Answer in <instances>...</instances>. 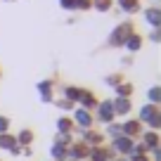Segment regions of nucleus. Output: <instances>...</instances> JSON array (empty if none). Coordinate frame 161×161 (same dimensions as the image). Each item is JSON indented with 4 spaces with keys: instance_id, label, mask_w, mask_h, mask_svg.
I'll return each instance as SVG.
<instances>
[{
    "instance_id": "obj_1",
    "label": "nucleus",
    "mask_w": 161,
    "mask_h": 161,
    "mask_svg": "<svg viewBox=\"0 0 161 161\" xmlns=\"http://www.w3.org/2000/svg\"><path fill=\"white\" fill-rule=\"evenodd\" d=\"M128 38H130V24H123V26L116 29L114 36H111V43H114V45H121V43L128 40Z\"/></svg>"
},
{
    "instance_id": "obj_2",
    "label": "nucleus",
    "mask_w": 161,
    "mask_h": 161,
    "mask_svg": "<svg viewBox=\"0 0 161 161\" xmlns=\"http://www.w3.org/2000/svg\"><path fill=\"white\" fill-rule=\"evenodd\" d=\"M142 119H145V121H149L152 126H159V123H161L159 114H156V107H152V104L142 109Z\"/></svg>"
},
{
    "instance_id": "obj_3",
    "label": "nucleus",
    "mask_w": 161,
    "mask_h": 161,
    "mask_svg": "<svg viewBox=\"0 0 161 161\" xmlns=\"http://www.w3.org/2000/svg\"><path fill=\"white\" fill-rule=\"evenodd\" d=\"M116 149L119 152H123V154H126V152H133V142L128 140V137H116Z\"/></svg>"
},
{
    "instance_id": "obj_4",
    "label": "nucleus",
    "mask_w": 161,
    "mask_h": 161,
    "mask_svg": "<svg viewBox=\"0 0 161 161\" xmlns=\"http://www.w3.org/2000/svg\"><path fill=\"white\" fill-rule=\"evenodd\" d=\"M111 109H114V111H119V114H126V111L130 109V102L121 97V100H116L114 104H111Z\"/></svg>"
},
{
    "instance_id": "obj_5",
    "label": "nucleus",
    "mask_w": 161,
    "mask_h": 161,
    "mask_svg": "<svg viewBox=\"0 0 161 161\" xmlns=\"http://www.w3.org/2000/svg\"><path fill=\"white\" fill-rule=\"evenodd\" d=\"M76 121H78L80 126H90V114L86 109H78L76 111Z\"/></svg>"
},
{
    "instance_id": "obj_6",
    "label": "nucleus",
    "mask_w": 161,
    "mask_h": 161,
    "mask_svg": "<svg viewBox=\"0 0 161 161\" xmlns=\"http://www.w3.org/2000/svg\"><path fill=\"white\" fill-rule=\"evenodd\" d=\"M147 21L154 24V26H159L161 24V12L159 10H147Z\"/></svg>"
},
{
    "instance_id": "obj_7",
    "label": "nucleus",
    "mask_w": 161,
    "mask_h": 161,
    "mask_svg": "<svg viewBox=\"0 0 161 161\" xmlns=\"http://www.w3.org/2000/svg\"><path fill=\"white\" fill-rule=\"evenodd\" d=\"M17 140L12 135H0V147H5V149H14Z\"/></svg>"
},
{
    "instance_id": "obj_8",
    "label": "nucleus",
    "mask_w": 161,
    "mask_h": 161,
    "mask_svg": "<svg viewBox=\"0 0 161 161\" xmlns=\"http://www.w3.org/2000/svg\"><path fill=\"white\" fill-rule=\"evenodd\" d=\"M100 114H102V119H104V121H109L111 116H114V109H111V102H104V104L100 107Z\"/></svg>"
},
{
    "instance_id": "obj_9",
    "label": "nucleus",
    "mask_w": 161,
    "mask_h": 161,
    "mask_svg": "<svg viewBox=\"0 0 161 161\" xmlns=\"http://www.w3.org/2000/svg\"><path fill=\"white\" fill-rule=\"evenodd\" d=\"M121 7L128 12H135L137 10V0H121Z\"/></svg>"
},
{
    "instance_id": "obj_10",
    "label": "nucleus",
    "mask_w": 161,
    "mask_h": 161,
    "mask_svg": "<svg viewBox=\"0 0 161 161\" xmlns=\"http://www.w3.org/2000/svg\"><path fill=\"white\" fill-rule=\"evenodd\" d=\"M123 130H126V135H135L137 133V123L135 121H128L126 126H123Z\"/></svg>"
},
{
    "instance_id": "obj_11",
    "label": "nucleus",
    "mask_w": 161,
    "mask_h": 161,
    "mask_svg": "<svg viewBox=\"0 0 161 161\" xmlns=\"http://www.w3.org/2000/svg\"><path fill=\"white\" fill-rule=\"evenodd\" d=\"M145 142H147V147H156V145H159V137H156L154 133H147V135H145Z\"/></svg>"
},
{
    "instance_id": "obj_12",
    "label": "nucleus",
    "mask_w": 161,
    "mask_h": 161,
    "mask_svg": "<svg viewBox=\"0 0 161 161\" xmlns=\"http://www.w3.org/2000/svg\"><path fill=\"white\" fill-rule=\"evenodd\" d=\"M74 154L78 156V159H83V156H88V147H83V145H76V147H74Z\"/></svg>"
},
{
    "instance_id": "obj_13",
    "label": "nucleus",
    "mask_w": 161,
    "mask_h": 161,
    "mask_svg": "<svg viewBox=\"0 0 161 161\" xmlns=\"http://www.w3.org/2000/svg\"><path fill=\"white\" fill-rule=\"evenodd\" d=\"M128 47H130V50H137V47H140V38H137V36H130V38H128Z\"/></svg>"
},
{
    "instance_id": "obj_14",
    "label": "nucleus",
    "mask_w": 161,
    "mask_h": 161,
    "mask_svg": "<svg viewBox=\"0 0 161 161\" xmlns=\"http://www.w3.org/2000/svg\"><path fill=\"white\" fill-rule=\"evenodd\" d=\"M78 100L83 102V104H92V102H95V100H92V95H88V92H78Z\"/></svg>"
},
{
    "instance_id": "obj_15",
    "label": "nucleus",
    "mask_w": 161,
    "mask_h": 161,
    "mask_svg": "<svg viewBox=\"0 0 161 161\" xmlns=\"http://www.w3.org/2000/svg\"><path fill=\"white\" fill-rule=\"evenodd\" d=\"M92 159H95V161H104L107 159V152L104 149H95V152H92Z\"/></svg>"
},
{
    "instance_id": "obj_16",
    "label": "nucleus",
    "mask_w": 161,
    "mask_h": 161,
    "mask_svg": "<svg viewBox=\"0 0 161 161\" xmlns=\"http://www.w3.org/2000/svg\"><path fill=\"white\" fill-rule=\"evenodd\" d=\"M109 5H111V0H95L97 10H109Z\"/></svg>"
},
{
    "instance_id": "obj_17",
    "label": "nucleus",
    "mask_w": 161,
    "mask_h": 161,
    "mask_svg": "<svg viewBox=\"0 0 161 161\" xmlns=\"http://www.w3.org/2000/svg\"><path fill=\"white\" fill-rule=\"evenodd\" d=\"M40 92H43V97H50V83H40Z\"/></svg>"
},
{
    "instance_id": "obj_18",
    "label": "nucleus",
    "mask_w": 161,
    "mask_h": 161,
    "mask_svg": "<svg viewBox=\"0 0 161 161\" xmlns=\"http://www.w3.org/2000/svg\"><path fill=\"white\" fill-rule=\"evenodd\" d=\"M149 97H152V102H159V97H161L159 88H152V90H149Z\"/></svg>"
},
{
    "instance_id": "obj_19",
    "label": "nucleus",
    "mask_w": 161,
    "mask_h": 161,
    "mask_svg": "<svg viewBox=\"0 0 161 161\" xmlns=\"http://www.w3.org/2000/svg\"><path fill=\"white\" fill-rule=\"evenodd\" d=\"M86 140H90V142H100L102 137L97 135V133H86Z\"/></svg>"
},
{
    "instance_id": "obj_20",
    "label": "nucleus",
    "mask_w": 161,
    "mask_h": 161,
    "mask_svg": "<svg viewBox=\"0 0 161 161\" xmlns=\"http://www.w3.org/2000/svg\"><path fill=\"white\" fill-rule=\"evenodd\" d=\"M19 142H24V145H26V142H31V133H29V130H24V133L19 135Z\"/></svg>"
},
{
    "instance_id": "obj_21",
    "label": "nucleus",
    "mask_w": 161,
    "mask_h": 161,
    "mask_svg": "<svg viewBox=\"0 0 161 161\" xmlns=\"http://www.w3.org/2000/svg\"><path fill=\"white\" fill-rule=\"evenodd\" d=\"M57 126H59V130H69V128H71V123H69L66 119H62L59 123H57Z\"/></svg>"
},
{
    "instance_id": "obj_22",
    "label": "nucleus",
    "mask_w": 161,
    "mask_h": 161,
    "mask_svg": "<svg viewBox=\"0 0 161 161\" xmlns=\"http://www.w3.org/2000/svg\"><path fill=\"white\" fill-rule=\"evenodd\" d=\"M119 95L123 97V95H130V86H121L119 88Z\"/></svg>"
},
{
    "instance_id": "obj_23",
    "label": "nucleus",
    "mask_w": 161,
    "mask_h": 161,
    "mask_svg": "<svg viewBox=\"0 0 161 161\" xmlns=\"http://www.w3.org/2000/svg\"><path fill=\"white\" fill-rule=\"evenodd\" d=\"M66 95H69L71 100H78V90H76V88H69V90H66Z\"/></svg>"
},
{
    "instance_id": "obj_24",
    "label": "nucleus",
    "mask_w": 161,
    "mask_h": 161,
    "mask_svg": "<svg viewBox=\"0 0 161 161\" xmlns=\"http://www.w3.org/2000/svg\"><path fill=\"white\" fill-rule=\"evenodd\" d=\"M52 154H55V156H64V147H62V145H57L55 149H52Z\"/></svg>"
},
{
    "instance_id": "obj_25",
    "label": "nucleus",
    "mask_w": 161,
    "mask_h": 161,
    "mask_svg": "<svg viewBox=\"0 0 161 161\" xmlns=\"http://www.w3.org/2000/svg\"><path fill=\"white\" fill-rule=\"evenodd\" d=\"M90 3L88 0H74V7H88Z\"/></svg>"
},
{
    "instance_id": "obj_26",
    "label": "nucleus",
    "mask_w": 161,
    "mask_h": 161,
    "mask_svg": "<svg viewBox=\"0 0 161 161\" xmlns=\"http://www.w3.org/2000/svg\"><path fill=\"white\" fill-rule=\"evenodd\" d=\"M5 128H7V119H3V116H0V133L5 130Z\"/></svg>"
},
{
    "instance_id": "obj_27",
    "label": "nucleus",
    "mask_w": 161,
    "mask_h": 161,
    "mask_svg": "<svg viewBox=\"0 0 161 161\" xmlns=\"http://www.w3.org/2000/svg\"><path fill=\"white\" fill-rule=\"evenodd\" d=\"M62 5L64 7H74V0H62Z\"/></svg>"
},
{
    "instance_id": "obj_28",
    "label": "nucleus",
    "mask_w": 161,
    "mask_h": 161,
    "mask_svg": "<svg viewBox=\"0 0 161 161\" xmlns=\"http://www.w3.org/2000/svg\"><path fill=\"white\" fill-rule=\"evenodd\" d=\"M135 161H147V159H145V156H140V154H137V156H135Z\"/></svg>"
},
{
    "instance_id": "obj_29",
    "label": "nucleus",
    "mask_w": 161,
    "mask_h": 161,
    "mask_svg": "<svg viewBox=\"0 0 161 161\" xmlns=\"http://www.w3.org/2000/svg\"><path fill=\"white\" fill-rule=\"evenodd\" d=\"M119 161H123V159H119Z\"/></svg>"
}]
</instances>
